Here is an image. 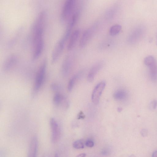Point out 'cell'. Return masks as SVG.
<instances>
[{"mask_svg": "<svg viewBox=\"0 0 157 157\" xmlns=\"http://www.w3.org/2000/svg\"><path fill=\"white\" fill-rule=\"evenodd\" d=\"M66 41L62 37L59 39L55 46L51 55V62L56 63L60 57L64 49Z\"/></svg>", "mask_w": 157, "mask_h": 157, "instance_id": "5", "label": "cell"}, {"mask_svg": "<svg viewBox=\"0 0 157 157\" xmlns=\"http://www.w3.org/2000/svg\"><path fill=\"white\" fill-rule=\"evenodd\" d=\"M55 157H58V154L57 153H56V154H55Z\"/></svg>", "mask_w": 157, "mask_h": 157, "instance_id": "27", "label": "cell"}, {"mask_svg": "<svg viewBox=\"0 0 157 157\" xmlns=\"http://www.w3.org/2000/svg\"><path fill=\"white\" fill-rule=\"evenodd\" d=\"M86 154L85 153H81L77 155L76 156L78 157H85Z\"/></svg>", "mask_w": 157, "mask_h": 157, "instance_id": "24", "label": "cell"}, {"mask_svg": "<svg viewBox=\"0 0 157 157\" xmlns=\"http://www.w3.org/2000/svg\"><path fill=\"white\" fill-rule=\"evenodd\" d=\"M50 87L52 91L57 92L61 90L62 86L59 83L54 82L52 83L51 84Z\"/></svg>", "mask_w": 157, "mask_h": 157, "instance_id": "19", "label": "cell"}, {"mask_svg": "<svg viewBox=\"0 0 157 157\" xmlns=\"http://www.w3.org/2000/svg\"><path fill=\"white\" fill-rule=\"evenodd\" d=\"M109 151L108 149H105L101 151V154L103 155H106L109 154Z\"/></svg>", "mask_w": 157, "mask_h": 157, "instance_id": "23", "label": "cell"}, {"mask_svg": "<svg viewBox=\"0 0 157 157\" xmlns=\"http://www.w3.org/2000/svg\"><path fill=\"white\" fill-rule=\"evenodd\" d=\"M98 26L99 23L97 22L84 32L79 41V45L81 48H84L87 44L96 33Z\"/></svg>", "mask_w": 157, "mask_h": 157, "instance_id": "2", "label": "cell"}, {"mask_svg": "<svg viewBox=\"0 0 157 157\" xmlns=\"http://www.w3.org/2000/svg\"><path fill=\"white\" fill-rule=\"evenodd\" d=\"M118 6L115 5L110 8L105 12V17L106 19L110 20L115 16L117 12Z\"/></svg>", "mask_w": 157, "mask_h": 157, "instance_id": "15", "label": "cell"}, {"mask_svg": "<svg viewBox=\"0 0 157 157\" xmlns=\"http://www.w3.org/2000/svg\"><path fill=\"white\" fill-rule=\"evenodd\" d=\"M73 146L75 148L80 149L83 148L84 145L82 140H78L75 141L73 143Z\"/></svg>", "mask_w": 157, "mask_h": 157, "instance_id": "20", "label": "cell"}, {"mask_svg": "<svg viewBox=\"0 0 157 157\" xmlns=\"http://www.w3.org/2000/svg\"><path fill=\"white\" fill-rule=\"evenodd\" d=\"M47 60L44 59L41 63L36 72L33 87L34 94L37 93L44 84L45 79Z\"/></svg>", "mask_w": 157, "mask_h": 157, "instance_id": "1", "label": "cell"}, {"mask_svg": "<svg viewBox=\"0 0 157 157\" xmlns=\"http://www.w3.org/2000/svg\"><path fill=\"white\" fill-rule=\"evenodd\" d=\"M74 57L73 55L69 54L64 58L61 67V75L64 77H68L71 73L74 63Z\"/></svg>", "mask_w": 157, "mask_h": 157, "instance_id": "4", "label": "cell"}, {"mask_svg": "<svg viewBox=\"0 0 157 157\" xmlns=\"http://www.w3.org/2000/svg\"><path fill=\"white\" fill-rule=\"evenodd\" d=\"M104 65L103 61H100L95 63L91 68L88 74L87 79L89 82H92L94 78L103 67Z\"/></svg>", "mask_w": 157, "mask_h": 157, "instance_id": "9", "label": "cell"}, {"mask_svg": "<svg viewBox=\"0 0 157 157\" xmlns=\"http://www.w3.org/2000/svg\"><path fill=\"white\" fill-rule=\"evenodd\" d=\"M17 61V56L12 54L8 56L4 61L2 65V70L7 72L11 70L16 65Z\"/></svg>", "mask_w": 157, "mask_h": 157, "instance_id": "8", "label": "cell"}, {"mask_svg": "<svg viewBox=\"0 0 157 157\" xmlns=\"http://www.w3.org/2000/svg\"><path fill=\"white\" fill-rule=\"evenodd\" d=\"M106 86V82L104 81L99 82L94 87L92 94L91 99L95 104H98L100 98Z\"/></svg>", "mask_w": 157, "mask_h": 157, "instance_id": "7", "label": "cell"}, {"mask_svg": "<svg viewBox=\"0 0 157 157\" xmlns=\"http://www.w3.org/2000/svg\"><path fill=\"white\" fill-rule=\"evenodd\" d=\"M121 26L119 24H115L111 26L109 30V33L112 36L117 35L121 29Z\"/></svg>", "mask_w": 157, "mask_h": 157, "instance_id": "17", "label": "cell"}, {"mask_svg": "<svg viewBox=\"0 0 157 157\" xmlns=\"http://www.w3.org/2000/svg\"><path fill=\"white\" fill-rule=\"evenodd\" d=\"M85 145L88 147H92L94 146V142L91 140H87L85 143Z\"/></svg>", "mask_w": 157, "mask_h": 157, "instance_id": "21", "label": "cell"}, {"mask_svg": "<svg viewBox=\"0 0 157 157\" xmlns=\"http://www.w3.org/2000/svg\"><path fill=\"white\" fill-rule=\"evenodd\" d=\"M53 103L56 105H66L67 103L66 98L59 92H56L53 98Z\"/></svg>", "mask_w": 157, "mask_h": 157, "instance_id": "13", "label": "cell"}, {"mask_svg": "<svg viewBox=\"0 0 157 157\" xmlns=\"http://www.w3.org/2000/svg\"><path fill=\"white\" fill-rule=\"evenodd\" d=\"M127 94L123 90H118L116 91L113 94V97L116 100H122L124 99L127 97Z\"/></svg>", "mask_w": 157, "mask_h": 157, "instance_id": "16", "label": "cell"}, {"mask_svg": "<svg viewBox=\"0 0 157 157\" xmlns=\"http://www.w3.org/2000/svg\"><path fill=\"white\" fill-rule=\"evenodd\" d=\"M149 68L151 78L153 81H156L157 80V63L155 61L148 66Z\"/></svg>", "mask_w": 157, "mask_h": 157, "instance_id": "14", "label": "cell"}, {"mask_svg": "<svg viewBox=\"0 0 157 157\" xmlns=\"http://www.w3.org/2000/svg\"><path fill=\"white\" fill-rule=\"evenodd\" d=\"M38 141L36 137L34 136L32 139L29 147L28 156L36 157L37 151Z\"/></svg>", "mask_w": 157, "mask_h": 157, "instance_id": "10", "label": "cell"}, {"mask_svg": "<svg viewBox=\"0 0 157 157\" xmlns=\"http://www.w3.org/2000/svg\"><path fill=\"white\" fill-rule=\"evenodd\" d=\"M83 73V71H80L74 75L70 78L67 85V89L70 92L72 90L75 83L82 76Z\"/></svg>", "mask_w": 157, "mask_h": 157, "instance_id": "12", "label": "cell"}, {"mask_svg": "<svg viewBox=\"0 0 157 157\" xmlns=\"http://www.w3.org/2000/svg\"><path fill=\"white\" fill-rule=\"evenodd\" d=\"M50 124L51 130V140L53 143L57 142L60 138V130L56 120L51 118L50 120Z\"/></svg>", "mask_w": 157, "mask_h": 157, "instance_id": "6", "label": "cell"}, {"mask_svg": "<svg viewBox=\"0 0 157 157\" xmlns=\"http://www.w3.org/2000/svg\"><path fill=\"white\" fill-rule=\"evenodd\" d=\"M117 110L118 112H120L122 110V109L121 108L119 107L117 108Z\"/></svg>", "mask_w": 157, "mask_h": 157, "instance_id": "26", "label": "cell"}, {"mask_svg": "<svg viewBox=\"0 0 157 157\" xmlns=\"http://www.w3.org/2000/svg\"><path fill=\"white\" fill-rule=\"evenodd\" d=\"M152 156L153 157H157V151H155L153 153Z\"/></svg>", "mask_w": 157, "mask_h": 157, "instance_id": "25", "label": "cell"}, {"mask_svg": "<svg viewBox=\"0 0 157 157\" xmlns=\"http://www.w3.org/2000/svg\"><path fill=\"white\" fill-rule=\"evenodd\" d=\"M77 0H65L61 14V20L63 22L68 21L71 17Z\"/></svg>", "mask_w": 157, "mask_h": 157, "instance_id": "3", "label": "cell"}, {"mask_svg": "<svg viewBox=\"0 0 157 157\" xmlns=\"http://www.w3.org/2000/svg\"><path fill=\"white\" fill-rule=\"evenodd\" d=\"M155 60L154 58L151 56H149L146 57L144 59V62L146 65L149 66Z\"/></svg>", "mask_w": 157, "mask_h": 157, "instance_id": "18", "label": "cell"}, {"mask_svg": "<svg viewBox=\"0 0 157 157\" xmlns=\"http://www.w3.org/2000/svg\"><path fill=\"white\" fill-rule=\"evenodd\" d=\"M85 117V115L82 111H80L77 116L78 119H83Z\"/></svg>", "mask_w": 157, "mask_h": 157, "instance_id": "22", "label": "cell"}, {"mask_svg": "<svg viewBox=\"0 0 157 157\" xmlns=\"http://www.w3.org/2000/svg\"><path fill=\"white\" fill-rule=\"evenodd\" d=\"M79 34L80 32L78 29L75 30L71 34L67 47L68 50H71L74 48L78 39Z\"/></svg>", "mask_w": 157, "mask_h": 157, "instance_id": "11", "label": "cell"}]
</instances>
